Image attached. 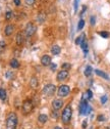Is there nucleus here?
Returning <instances> with one entry per match:
<instances>
[{
	"mask_svg": "<svg viewBox=\"0 0 110 129\" xmlns=\"http://www.w3.org/2000/svg\"><path fill=\"white\" fill-rule=\"evenodd\" d=\"M36 30H37V28H36V26L33 24V23H28L27 26H26V29H25L26 36H28V37L33 36V35L36 33Z\"/></svg>",
	"mask_w": 110,
	"mask_h": 129,
	"instance_id": "obj_4",
	"label": "nucleus"
},
{
	"mask_svg": "<svg viewBox=\"0 0 110 129\" xmlns=\"http://www.w3.org/2000/svg\"><path fill=\"white\" fill-rule=\"evenodd\" d=\"M71 116H72V110L70 105H67L65 107V109L63 110V112L61 114V120L64 124H68L69 121L71 119Z\"/></svg>",
	"mask_w": 110,
	"mask_h": 129,
	"instance_id": "obj_2",
	"label": "nucleus"
},
{
	"mask_svg": "<svg viewBox=\"0 0 110 129\" xmlns=\"http://www.w3.org/2000/svg\"><path fill=\"white\" fill-rule=\"evenodd\" d=\"M87 94H88V99H91L92 97H93V93H92L91 90H88V91H87Z\"/></svg>",
	"mask_w": 110,
	"mask_h": 129,
	"instance_id": "obj_33",
	"label": "nucleus"
},
{
	"mask_svg": "<svg viewBox=\"0 0 110 129\" xmlns=\"http://www.w3.org/2000/svg\"><path fill=\"white\" fill-rule=\"evenodd\" d=\"M104 120H105V118H104L103 115H100L99 117H98V121H104Z\"/></svg>",
	"mask_w": 110,
	"mask_h": 129,
	"instance_id": "obj_34",
	"label": "nucleus"
},
{
	"mask_svg": "<svg viewBox=\"0 0 110 129\" xmlns=\"http://www.w3.org/2000/svg\"><path fill=\"white\" fill-rule=\"evenodd\" d=\"M52 107L55 111H58L63 107V101L62 99H54L52 102Z\"/></svg>",
	"mask_w": 110,
	"mask_h": 129,
	"instance_id": "obj_8",
	"label": "nucleus"
},
{
	"mask_svg": "<svg viewBox=\"0 0 110 129\" xmlns=\"http://www.w3.org/2000/svg\"><path fill=\"white\" fill-rule=\"evenodd\" d=\"M38 120H39L40 123H46L47 120H48V117H47V115H45V114H41V115H39Z\"/></svg>",
	"mask_w": 110,
	"mask_h": 129,
	"instance_id": "obj_18",
	"label": "nucleus"
},
{
	"mask_svg": "<svg viewBox=\"0 0 110 129\" xmlns=\"http://www.w3.org/2000/svg\"><path fill=\"white\" fill-rule=\"evenodd\" d=\"M90 23H91V25H92V26H95V24H96V17H95L94 15H92V16H91Z\"/></svg>",
	"mask_w": 110,
	"mask_h": 129,
	"instance_id": "obj_29",
	"label": "nucleus"
},
{
	"mask_svg": "<svg viewBox=\"0 0 110 129\" xmlns=\"http://www.w3.org/2000/svg\"><path fill=\"white\" fill-rule=\"evenodd\" d=\"M16 43H17V45H21L24 43V35H22L21 32L17 33V35H16Z\"/></svg>",
	"mask_w": 110,
	"mask_h": 129,
	"instance_id": "obj_13",
	"label": "nucleus"
},
{
	"mask_svg": "<svg viewBox=\"0 0 110 129\" xmlns=\"http://www.w3.org/2000/svg\"><path fill=\"white\" fill-rule=\"evenodd\" d=\"M16 125H17L16 114L10 113L6 118V129H16Z\"/></svg>",
	"mask_w": 110,
	"mask_h": 129,
	"instance_id": "obj_1",
	"label": "nucleus"
},
{
	"mask_svg": "<svg viewBox=\"0 0 110 129\" xmlns=\"http://www.w3.org/2000/svg\"><path fill=\"white\" fill-rule=\"evenodd\" d=\"M5 76H6L7 78H10V76H11V72H7V74L5 75Z\"/></svg>",
	"mask_w": 110,
	"mask_h": 129,
	"instance_id": "obj_38",
	"label": "nucleus"
},
{
	"mask_svg": "<svg viewBox=\"0 0 110 129\" xmlns=\"http://www.w3.org/2000/svg\"><path fill=\"white\" fill-rule=\"evenodd\" d=\"M13 30H14V28L12 25H7L4 29V33L6 36H10V35L13 33Z\"/></svg>",
	"mask_w": 110,
	"mask_h": 129,
	"instance_id": "obj_11",
	"label": "nucleus"
},
{
	"mask_svg": "<svg viewBox=\"0 0 110 129\" xmlns=\"http://www.w3.org/2000/svg\"><path fill=\"white\" fill-rule=\"evenodd\" d=\"M33 110V103L31 101H26L24 103V104H22V112H24V114H29L31 113V111Z\"/></svg>",
	"mask_w": 110,
	"mask_h": 129,
	"instance_id": "obj_7",
	"label": "nucleus"
},
{
	"mask_svg": "<svg viewBox=\"0 0 110 129\" xmlns=\"http://www.w3.org/2000/svg\"><path fill=\"white\" fill-rule=\"evenodd\" d=\"M92 71H93V69H92V67L91 66H88L86 68V70H85V76L86 77H90V76L92 75Z\"/></svg>",
	"mask_w": 110,
	"mask_h": 129,
	"instance_id": "obj_20",
	"label": "nucleus"
},
{
	"mask_svg": "<svg viewBox=\"0 0 110 129\" xmlns=\"http://www.w3.org/2000/svg\"><path fill=\"white\" fill-rule=\"evenodd\" d=\"M46 20V14L44 13H39L38 16H37V22L39 23V24H43V23L45 22Z\"/></svg>",
	"mask_w": 110,
	"mask_h": 129,
	"instance_id": "obj_15",
	"label": "nucleus"
},
{
	"mask_svg": "<svg viewBox=\"0 0 110 129\" xmlns=\"http://www.w3.org/2000/svg\"><path fill=\"white\" fill-rule=\"evenodd\" d=\"M86 9H87V6H86V5H84V6H83V10H82V13H80V14H83L86 11Z\"/></svg>",
	"mask_w": 110,
	"mask_h": 129,
	"instance_id": "obj_37",
	"label": "nucleus"
},
{
	"mask_svg": "<svg viewBox=\"0 0 110 129\" xmlns=\"http://www.w3.org/2000/svg\"><path fill=\"white\" fill-rule=\"evenodd\" d=\"M69 92H70V88H69V86H67V85H61L58 88V90H57L58 95L61 97L67 96L69 94Z\"/></svg>",
	"mask_w": 110,
	"mask_h": 129,
	"instance_id": "obj_6",
	"label": "nucleus"
},
{
	"mask_svg": "<svg viewBox=\"0 0 110 129\" xmlns=\"http://www.w3.org/2000/svg\"><path fill=\"white\" fill-rule=\"evenodd\" d=\"M80 47H82V49L84 50L85 53H87V52H88V50H89V47H88V43H87L86 38H84V39H83L82 43H80Z\"/></svg>",
	"mask_w": 110,
	"mask_h": 129,
	"instance_id": "obj_14",
	"label": "nucleus"
},
{
	"mask_svg": "<svg viewBox=\"0 0 110 129\" xmlns=\"http://www.w3.org/2000/svg\"><path fill=\"white\" fill-rule=\"evenodd\" d=\"M5 47H6V43H5L3 40H1L0 41V51H2Z\"/></svg>",
	"mask_w": 110,
	"mask_h": 129,
	"instance_id": "obj_27",
	"label": "nucleus"
},
{
	"mask_svg": "<svg viewBox=\"0 0 110 129\" xmlns=\"http://www.w3.org/2000/svg\"><path fill=\"white\" fill-rule=\"evenodd\" d=\"M53 129H61V128H60V127H58V126H56V127H54Z\"/></svg>",
	"mask_w": 110,
	"mask_h": 129,
	"instance_id": "obj_40",
	"label": "nucleus"
},
{
	"mask_svg": "<svg viewBox=\"0 0 110 129\" xmlns=\"http://www.w3.org/2000/svg\"><path fill=\"white\" fill-rule=\"evenodd\" d=\"M10 67L13 68V69L20 68V63H19V61H17L16 58H12V60L10 61Z\"/></svg>",
	"mask_w": 110,
	"mask_h": 129,
	"instance_id": "obj_17",
	"label": "nucleus"
},
{
	"mask_svg": "<svg viewBox=\"0 0 110 129\" xmlns=\"http://www.w3.org/2000/svg\"><path fill=\"white\" fill-rule=\"evenodd\" d=\"M53 118H55V119H57V117H58V114H57V112H53Z\"/></svg>",
	"mask_w": 110,
	"mask_h": 129,
	"instance_id": "obj_36",
	"label": "nucleus"
},
{
	"mask_svg": "<svg viewBox=\"0 0 110 129\" xmlns=\"http://www.w3.org/2000/svg\"><path fill=\"white\" fill-rule=\"evenodd\" d=\"M84 38H85V35H84V34H83V35H80V37H78V38L76 39V44H77V45L80 44V43H82V41H83Z\"/></svg>",
	"mask_w": 110,
	"mask_h": 129,
	"instance_id": "obj_22",
	"label": "nucleus"
},
{
	"mask_svg": "<svg viewBox=\"0 0 110 129\" xmlns=\"http://www.w3.org/2000/svg\"><path fill=\"white\" fill-rule=\"evenodd\" d=\"M13 3L16 5V6H19V5L20 4V0H13Z\"/></svg>",
	"mask_w": 110,
	"mask_h": 129,
	"instance_id": "obj_35",
	"label": "nucleus"
},
{
	"mask_svg": "<svg viewBox=\"0 0 110 129\" xmlns=\"http://www.w3.org/2000/svg\"><path fill=\"white\" fill-rule=\"evenodd\" d=\"M55 90H56V86H55V85H53V84H47V85L44 86L43 93H44L45 95L50 96V95H52V94H54Z\"/></svg>",
	"mask_w": 110,
	"mask_h": 129,
	"instance_id": "obj_5",
	"label": "nucleus"
},
{
	"mask_svg": "<svg viewBox=\"0 0 110 129\" xmlns=\"http://www.w3.org/2000/svg\"><path fill=\"white\" fill-rule=\"evenodd\" d=\"M79 2H80V0H74V3H73L74 13H77V11H78V8H79Z\"/></svg>",
	"mask_w": 110,
	"mask_h": 129,
	"instance_id": "obj_28",
	"label": "nucleus"
},
{
	"mask_svg": "<svg viewBox=\"0 0 110 129\" xmlns=\"http://www.w3.org/2000/svg\"><path fill=\"white\" fill-rule=\"evenodd\" d=\"M95 73H96L98 76H100V77H102V78H104V79H106V80L109 79V76H108L105 72H103V71H100V70H95Z\"/></svg>",
	"mask_w": 110,
	"mask_h": 129,
	"instance_id": "obj_16",
	"label": "nucleus"
},
{
	"mask_svg": "<svg viewBox=\"0 0 110 129\" xmlns=\"http://www.w3.org/2000/svg\"><path fill=\"white\" fill-rule=\"evenodd\" d=\"M49 66H50V69L52 70V71H55V70L57 69V64H52V63H51Z\"/></svg>",
	"mask_w": 110,
	"mask_h": 129,
	"instance_id": "obj_30",
	"label": "nucleus"
},
{
	"mask_svg": "<svg viewBox=\"0 0 110 129\" xmlns=\"http://www.w3.org/2000/svg\"><path fill=\"white\" fill-rule=\"evenodd\" d=\"M107 99H108V97H107L106 95H103V96L101 97V103L104 104V103H105L107 102Z\"/></svg>",
	"mask_w": 110,
	"mask_h": 129,
	"instance_id": "obj_31",
	"label": "nucleus"
},
{
	"mask_svg": "<svg viewBox=\"0 0 110 129\" xmlns=\"http://www.w3.org/2000/svg\"><path fill=\"white\" fill-rule=\"evenodd\" d=\"M0 99L1 101H5L6 99V91L3 88H0Z\"/></svg>",
	"mask_w": 110,
	"mask_h": 129,
	"instance_id": "obj_21",
	"label": "nucleus"
},
{
	"mask_svg": "<svg viewBox=\"0 0 110 129\" xmlns=\"http://www.w3.org/2000/svg\"><path fill=\"white\" fill-rule=\"evenodd\" d=\"M91 111H92V109L88 104L86 99H82L80 104V115H88V114H90Z\"/></svg>",
	"mask_w": 110,
	"mask_h": 129,
	"instance_id": "obj_3",
	"label": "nucleus"
},
{
	"mask_svg": "<svg viewBox=\"0 0 110 129\" xmlns=\"http://www.w3.org/2000/svg\"><path fill=\"white\" fill-rule=\"evenodd\" d=\"M68 76V72L65 71V70H62V71H60L58 74H57V80L58 81H64Z\"/></svg>",
	"mask_w": 110,
	"mask_h": 129,
	"instance_id": "obj_9",
	"label": "nucleus"
},
{
	"mask_svg": "<svg viewBox=\"0 0 110 129\" xmlns=\"http://www.w3.org/2000/svg\"><path fill=\"white\" fill-rule=\"evenodd\" d=\"M100 36H102L103 38H108L109 37V33L106 32V31H102V32H99Z\"/></svg>",
	"mask_w": 110,
	"mask_h": 129,
	"instance_id": "obj_25",
	"label": "nucleus"
},
{
	"mask_svg": "<svg viewBox=\"0 0 110 129\" xmlns=\"http://www.w3.org/2000/svg\"><path fill=\"white\" fill-rule=\"evenodd\" d=\"M83 127H84V128L87 127V121H84V122H83Z\"/></svg>",
	"mask_w": 110,
	"mask_h": 129,
	"instance_id": "obj_39",
	"label": "nucleus"
},
{
	"mask_svg": "<svg viewBox=\"0 0 110 129\" xmlns=\"http://www.w3.org/2000/svg\"><path fill=\"white\" fill-rule=\"evenodd\" d=\"M41 64H43V66H45V67L49 66V64H51V57H50L49 55H47V54L43 55V56L41 57Z\"/></svg>",
	"mask_w": 110,
	"mask_h": 129,
	"instance_id": "obj_10",
	"label": "nucleus"
},
{
	"mask_svg": "<svg viewBox=\"0 0 110 129\" xmlns=\"http://www.w3.org/2000/svg\"><path fill=\"white\" fill-rule=\"evenodd\" d=\"M84 26H85V21L84 20H80V22H79V26H78V30L79 31H80L82 29L84 28Z\"/></svg>",
	"mask_w": 110,
	"mask_h": 129,
	"instance_id": "obj_23",
	"label": "nucleus"
},
{
	"mask_svg": "<svg viewBox=\"0 0 110 129\" xmlns=\"http://www.w3.org/2000/svg\"><path fill=\"white\" fill-rule=\"evenodd\" d=\"M35 1H36V0H25V2H26L28 5H33V4L35 3Z\"/></svg>",
	"mask_w": 110,
	"mask_h": 129,
	"instance_id": "obj_32",
	"label": "nucleus"
},
{
	"mask_svg": "<svg viewBox=\"0 0 110 129\" xmlns=\"http://www.w3.org/2000/svg\"><path fill=\"white\" fill-rule=\"evenodd\" d=\"M30 84H31V86L33 87V88H37V86H38V79H37L36 77H33V78H31Z\"/></svg>",
	"mask_w": 110,
	"mask_h": 129,
	"instance_id": "obj_19",
	"label": "nucleus"
},
{
	"mask_svg": "<svg viewBox=\"0 0 110 129\" xmlns=\"http://www.w3.org/2000/svg\"><path fill=\"white\" fill-rule=\"evenodd\" d=\"M13 13H12V11H7L6 13H5V19L6 20H10L11 17H12Z\"/></svg>",
	"mask_w": 110,
	"mask_h": 129,
	"instance_id": "obj_26",
	"label": "nucleus"
},
{
	"mask_svg": "<svg viewBox=\"0 0 110 129\" xmlns=\"http://www.w3.org/2000/svg\"><path fill=\"white\" fill-rule=\"evenodd\" d=\"M70 68H71V66H70V64H68V63H65L62 64V70H65V71H67V70H69Z\"/></svg>",
	"mask_w": 110,
	"mask_h": 129,
	"instance_id": "obj_24",
	"label": "nucleus"
},
{
	"mask_svg": "<svg viewBox=\"0 0 110 129\" xmlns=\"http://www.w3.org/2000/svg\"><path fill=\"white\" fill-rule=\"evenodd\" d=\"M60 51H61V49H60V47H59L58 45H53V46H52L51 53L53 54V55H58L60 53Z\"/></svg>",
	"mask_w": 110,
	"mask_h": 129,
	"instance_id": "obj_12",
	"label": "nucleus"
}]
</instances>
